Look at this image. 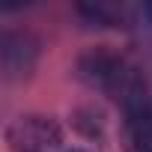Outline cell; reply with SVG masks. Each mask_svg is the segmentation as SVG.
I'll return each instance as SVG.
<instances>
[{
  "label": "cell",
  "mask_w": 152,
  "mask_h": 152,
  "mask_svg": "<svg viewBox=\"0 0 152 152\" xmlns=\"http://www.w3.org/2000/svg\"><path fill=\"white\" fill-rule=\"evenodd\" d=\"M78 78L102 93H110L113 99H119L125 104V113L134 107H143V81L140 75L113 51L107 48H93L87 54H81L78 60Z\"/></svg>",
  "instance_id": "obj_1"
},
{
  "label": "cell",
  "mask_w": 152,
  "mask_h": 152,
  "mask_svg": "<svg viewBox=\"0 0 152 152\" xmlns=\"http://www.w3.org/2000/svg\"><path fill=\"white\" fill-rule=\"evenodd\" d=\"M6 143L12 152H60L63 131L51 116H18L6 128Z\"/></svg>",
  "instance_id": "obj_2"
},
{
  "label": "cell",
  "mask_w": 152,
  "mask_h": 152,
  "mask_svg": "<svg viewBox=\"0 0 152 152\" xmlns=\"http://www.w3.org/2000/svg\"><path fill=\"white\" fill-rule=\"evenodd\" d=\"M0 60H3L6 78H24L36 63V42L21 33H6L3 48H0Z\"/></svg>",
  "instance_id": "obj_3"
},
{
  "label": "cell",
  "mask_w": 152,
  "mask_h": 152,
  "mask_svg": "<svg viewBox=\"0 0 152 152\" xmlns=\"http://www.w3.org/2000/svg\"><path fill=\"white\" fill-rule=\"evenodd\" d=\"M122 149L125 152H152V107H134L122 122Z\"/></svg>",
  "instance_id": "obj_4"
},
{
  "label": "cell",
  "mask_w": 152,
  "mask_h": 152,
  "mask_svg": "<svg viewBox=\"0 0 152 152\" xmlns=\"http://www.w3.org/2000/svg\"><path fill=\"white\" fill-rule=\"evenodd\" d=\"M137 15H140V18H143L146 24H152V3H146V6H140V9H137Z\"/></svg>",
  "instance_id": "obj_5"
},
{
  "label": "cell",
  "mask_w": 152,
  "mask_h": 152,
  "mask_svg": "<svg viewBox=\"0 0 152 152\" xmlns=\"http://www.w3.org/2000/svg\"><path fill=\"white\" fill-rule=\"evenodd\" d=\"M69 152H84V149H69Z\"/></svg>",
  "instance_id": "obj_6"
}]
</instances>
